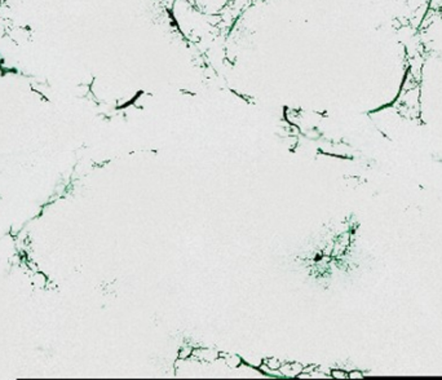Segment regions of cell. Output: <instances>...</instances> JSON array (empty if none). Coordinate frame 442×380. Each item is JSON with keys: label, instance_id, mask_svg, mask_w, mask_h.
<instances>
[{"label": "cell", "instance_id": "6da1fadb", "mask_svg": "<svg viewBox=\"0 0 442 380\" xmlns=\"http://www.w3.org/2000/svg\"><path fill=\"white\" fill-rule=\"evenodd\" d=\"M428 8L439 12L442 8V0H428Z\"/></svg>", "mask_w": 442, "mask_h": 380}, {"label": "cell", "instance_id": "7a4b0ae2", "mask_svg": "<svg viewBox=\"0 0 442 380\" xmlns=\"http://www.w3.org/2000/svg\"><path fill=\"white\" fill-rule=\"evenodd\" d=\"M439 13H440V17H441V18H442V8L439 10Z\"/></svg>", "mask_w": 442, "mask_h": 380}]
</instances>
